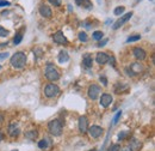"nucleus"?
I'll return each mask as SVG.
<instances>
[{
	"mask_svg": "<svg viewBox=\"0 0 155 151\" xmlns=\"http://www.w3.org/2000/svg\"><path fill=\"white\" fill-rule=\"evenodd\" d=\"M11 65L12 67L20 70L26 65V55L24 52H17L16 54H13L11 58Z\"/></svg>",
	"mask_w": 155,
	"mask_h": 151,
	"instance_id": "1",
	"label": "nucleus"
},
{
	"mask_svg": "<svg viewBox=\"0 0 155 151\" xmlns=\"http://www.w3.org/2000/svg\"><path fill=\"white\" fill-rule=\"evenodd\" d=\"M48 130L53 135H61L62 134V130H63V124L60 119H54L48 124Z\"/></svg>",
	"mask_w": 155,
	"mask_h": 151,
	"instance_id": "2",
	"label": "nucleus"
},
{
	"mask_svg": "<svg viewBox=\"0 0 155 151\" xmlns=\"http://www.w3.org/2000/svg\"><path fill=\"white\" fill-rule=\"evenodd\" d=\"M45 78L48 80H50V82H56V80L60 79V72H58L54 66H51L50 64H48V66L45 68Z\"/></svg>",
	"mask_w": 155,
	"mask_h": 151,
	"instance_id": "3",
	"label": "nucleus"
},
{
	"mask_svg": "<svg viewBox=\"0 0 155 151\" xmlns=\"http://www.w3.org/2000/svg\"><path fill=\"white\" fill-rule=\"evenodd\" d=\"M60 94V88H58L56 84H48L45 88H44V95L49 98H53V97H56Z\"/></svg>",
	"mask_w": 155,
	"mask_h": 151,
	"instance_id": "4",
	"label": "nucleus"
},
{
	"mask_svg": "<svg viewBox=\"0 0 155 151\" xmlns=\"http://www.w3.org/2000/svg\"><path fill=\"white\" fill-rule=\"evenodd\" d=\"M131 17H133V12H128V13H125L124 16H122L118 20L115 22V24H114V26H112L114 30H117V29H119L120 26H123L128 20H130Z\"/></svg>",
	"mask_w": 155,
	"mask_h": 151,
	"instance_id": "5",
	"label": "nucleus"
},
{
	"mask_svg": "<svg viewBox=\"0 0 155 151\" xmlns=\"http://www.w3.org/2000/svg\"><path fill=\"white\" fill-rule=\"evenodd\" d=\"M87 94H88V97L91 100H97L98 97H99V94H100V86L97 85V84H92L88 88Z\"/></svg>",
	"mask_w": 155,
	"mask_h": 151,
	"instance_id": "6",
	"label": "nucleus"
},
{
	"mask_svg": "<svg viewBox=\"0 0 155 151\" xmlns=\"http://www.w3.org/2000/svg\"><path fill=\"white\" fill-rule=\"evenodd\" d=\"M53 40L55 43H58V44H67L68 43V40L64 36V34L62 31H56L54 35H53Z\"/></svg>",
	"mask_w": 155,
	"mask_h": 151,
	"instance_id": "7",
	"label": "nucleus"
},
{
	"mask_svg": "<svg viewBox=\"0 0 155 151\" xmlns=\"http://www.w3.org/2000/svg\"><path fill=\"white\" fill-rule=\"evenodd\" d=\"M88 133H90V135L92 137V138H99L101 134H103V132H104V130L100 127V126H97V125H93V126H91L88 130Z\"/></svg>",
	"mask_w": 155,
	"mask_h": 151,
	"instance_id": "8",
	"label": "nucleus"
},
{
	"mask_svg": "<svg viewBox=\"0 0 155 151\" xmlns=\"http://www.w3.org/2000/svg\"><path fill=\"white\" fill-rule=\"evenodd\" d=\"M79 130L81 133H86L88 130V119L85 115L79 118Z\"/></svg>",
	"mask_w": 155,
	"mask_h": 151,
	"instance_id": "9",
	"label": "nucleus"
},
{
	"mask_svg": "<svg viewBox=\"0 0 155 151\" xmlns=\"http://www.w3.org/2000/svg\"><path fill=\"white\" fill-rule=\"evenodd\" d=\"M39 13H41V16L44 17V18H51V16H53L51 9H50L48 5H44V4H42V5L39 6Z\"/></svg>",
	"mask_w": 155,
	"mask_h": 151,
	"instance_id": "10",
	"label": "nucleus"
},
{
	"mask_svg": "<svg viewBox=\"0 0 155 151\" xmlns=\"http://www.w3.org/2000/svg\"><path fill=\"white\" fill-rule=\"evenodd\" d=\"M112 101H114L112 95L103 94L101 95V97H100V106H103L104 108H106V107H109V106L112 103Z\"/></svg>",
	"mask_w": 155,
	"mask_h": 151,
	"instance_id": "11",
	"label": "nucleus"
},
{
	"mask_svg": "<svg viewBox=\"0 0 155 151\" xmlns=\"http://www.w3.org/2000/svg\"><path fill=\"white\" fill-rule=\"evenodd\" d=\"M133 54H134V57H135L137 60H144V59H146V57H147L146 51H144V49H142V48H140V47H136V48H134Z\"/></svg>",
	"mask_w": 155,
	"mask_h": 151,
	"instance_id": "12",
	"label": "nucleus"
},
{
	"mask_svg": "<svg viewBox=\"0 0 155 151\" xmlns=\"http://www.w3.org/2000/svg\"><path fill=\"white\" fill-rule=\"evenodd\" d=\"M96 60H97V62L99 64V65H104V64L109 62V60H110V57H109L106 53L99 52V53H97V55H96Z\"/></svg>",
	"mask_w": 155,
	"mask_h": 151,
	"instance_id": "13",
	"label": "nucleus"
},
{
	"mask_svg": "<svg viewBox=\"0 0 155 151\" xmlns=\"http://www.w3.org/2000/svg\"><path fill=\"white\" fill-rule=\"evenodd\" d=\"M74 1H75V4H77L78 6L85 7V9H87V10H91V9L93 7L91 0H74Z\"/></svg>",
	"mask_w": 155,
	"mask_h": 151,
	"instance_id": "14",
	"label": "nucleus"
},
{
	"mask_svg": "<svg viewBox=\"0 0 155 151\" xmlns=\"http://www.w3.org/2000/svg\"><path fill=\"white\" fill-rule=\"evenodd\" d=\"M82 65L86 67V68H91L92 65H93V59L91 57V54H85L82 58Z\"/></svg>",
	"mask_w": 155,
	"mask_h": 151,
	"instance_id": "15",
	"label": "nucleus"
},
{
	"mask_svg": "<svg viewBox=\"0 0 155 151\" xmlns=\"http://www.w3.org/2000/svg\"><path fill=\"white\" fill-rule=\"evenodd\" d=\"M8 132H10V135H11V137L18 135V134H19V127H18V125L11 124V125H10V128H8Z\"/></svg>",
	"mask_w": 155,
	"mask_h": 151,
	"instance_id": "16",
	"label": "nucleus"
},
{
	"mask_svg": "<svg viewBox=\"0 0 155 151\" xmlns=\"http://www.w3.org/2000/svg\"><path fill=\"white\" fill-rule=\"evenodd\" d=\"M68 60H69V55H68V53H67L66 51H61V52L58 53V62H60V64L67 62Z\"/></svg>",
	"mask_w": 155,
	"mask_h": 151,
	"instance_id": "17",
	"label": "nucleus"
},
{
	"mask_svg": "<svg viewBox=\"0 0 155 151\" xmlns=\"http://www.w3.org/2000/svg\"><path fill=\"white\" fill-rule=\"evenodd\" d=\"M37 135H38L37 131H29V132L25 133V137H26L28 139H30V140H35V139L37 138Z\"/></svg>",
	"mask_w": 155,
	"mask_h": 151,
	"instance_id": "18",
	"label": "nucleus"
},
{
	"mask_svg": "<svg viewBox=\"0 0 155 151\" xmlns=\"http://www.w3.org/2000/svg\"><path fill=\"white\" fill-rule=\"evenodd\" d=\"M93 38L96 40V41H101V38L104 36V34H103V31H94L93 33Z\"/></svg>",
	"mask_w": 155,
	"mask_h": 151,
	"instance_id": "19",
	"label": "nucleus"
},
{
	"mask_svg": "<svg viewBox=\"0 0 155 151\" xmlns=\"http://www.w3.org/2000/svg\"><path fill=\"white\" fill-rule=\"evenodd\" d=\"M124 10H125V7L124 6H118L115 9V11H114V13L116 15V16H120L123 12H124Z\"/></svg>",
	"mask_w": 155,
	"mask_h": 151,
	"instance_id": "20",
	"label": "nucleus"
},
{
	"mask_svg": "<svg viewBox=\"0 0 155 151\" xmlns=\"http://www.w3.org/2000/svg\"><path fill=\"white\" fill-rule=\"evenodd\" d=\"M8 30H6L4 26H1L0 25V37H7L8 36Z\"/></svg>",
	"mask_w": 155,
	"mask_h": 151,
	"instance_id": "21",
	"label": "nucleus"
},
{
	"mask_svg": "<svg viewBox=\"0 0 155 151\" xmlns=\"http://www.w3.org/2000/svg\"><path fill=\"white\" fill-rule=\"evenodd\" d=\"M79 40L81 41V42H87V40H88V37H87V34L86 33H79Z\"/></svg>",
	"mask_w": 155,
	"mask_h": 151,
	"instance_id": "22",
	"label": "nucleus"
},
{
	"mask_svg": "<svg viewBox=\"0 0 155 151\" xmlns=\"http://www.w3.org/2000/svg\"><path fill=\"white\" fill-rule=\"evenodd\" d=\"M38 148H39V149H45V148H48V142H47L45 139L39 140V142H38Z\"/></svg>",
	"mask_w": 155,
	"mask_h": 151,
	"instance_id": "23",
	"label": "nucleus"
},
{
	"mask_svg": "<svg viewBox=\"0 0 155 151\" xmlns=\"http://www.w3.org/2000/svg\"><path fill=\"white\" fill-rule=\"evenodd\" d=\"M138 40H141L140 35H133V36H130V37L127 40V42L130 43V42H135V41H138Z\"/></svg>",
	"mask_w": 155,
	"mask_h": 151,
	"instance_id": "24",
	"label": "nucleus"
},
{
	"mask_svg": "<svg viewBox=\"0 0 155 151\" xmlns=\"http://www.w3.org/2000/svg\"><path fill=\"white\" fill-rule=\"evenodd\" d=\"M21 40H23V35L19 33V34L16 35V37H15V40H13V43H15V44H19L20 42H21Z\"/></svg>",
	"mask_w": 155,
	"mask_h": 151,
	"instance_id": "25",
	"label": "nucleus"
},
{
	"mask_svg": "<svg viewBox=\"0 0 155 151\" xmlns=\"http://www.w3.org/2000/svg\"><path fill=\"white\" fill-rule=\"evenodd\" d=\"M120 115H122V111H118V112L116 113V115H115V118H114V120H112V125H116L117 122H118Z\"/></svg>",
	"mask_w": 155,
	"mask_h": 151,
	"instance_id": "26",
	"label": "nucleus"
},
{
	"mask_svg": "<svg viewBox=\"0 0 155 151\" xmlns=\"http://www.w3.org/2000/svg\"><path fill=\"white\" fill-rule=\"evenodd\" d=\"M120 150V145L119 144H115V145H112V146H110L107 151H119Z\"/></svg>",
	"mask_w": 155,
	"mask_h": 151,
	"instance_id": "27",
	"label": "nucleus"
},
{
	"mask_svg": "<svg viewBox=\"0 0 155 151\" xmlns=\"http://www.w3.org/2000/svg\"><path fill=\"white\" fill-rule=\"evenodd\" d=\"M2 6H11V2L10 1H6V0H0V7H2Z\"/></svg>",
	"mask_w": 155,
	"mask_h": 151,
	"instance_id": "28",
	"label": "nucleus"
},
{
	"mask_svg": "<svg viewBox=\"0 0 155 151\" xmlns=\"http://www.w3.org/2000/svg\"><path fill=\"white\" fill-rule=\"evenodd\" d=\"M51 5H54V6H60L61 5V0H48Z\"/></svg>",
	"mask_w": 155,
	"mask_h": 151,
	"instance_id": "29",
	"label": "nucleus"
},
{
	"mask_svg": "<svg viewBox=\"0 0 155 151\" xmlns=\"http://www.w3.org/2000/svg\"><path fill=\"white\" fill-rule=\"evenodd\" d=\"M99 79H100V82L103 83V85H104V86H106V85H107V79H106L104 76H101Z\"/></svg>",
	"mask_w": 155,
	"mask_h": 151,
	"instance_id": "30",
	"label": "nucleus"
},
{
	"mask_svg": "<svg viewBox=\"0 0 155 151\" xmlns=\"http://www.w3.org/2000/svg\"><path fill=\"white\" fill-rule=\"evenodd\" d=\"M106 43H107V40L105 38V40H103V41H100V42L98 43V44H97V47H104V46H105Z\"/></svg>",
	"mask_w": 155,
	"mask_h": 151,
	"instance_id": "31",
	"label": "nucleus"
},
{
	"mask_svg": "<svg viewBox=\"0 0 155 151\" xmlns=\"http://www.w3.org/2000/svg\"><path fill=\"white\" fill-rule=\"evenodd\" d=\"M10 54L8 53H0V60H2V59H6V58L8 57Z\"/></svg>",
	"mask_w": 155,
	"mask_h": 151,
	"instance_id": "32",
	"label": "nucleus"
},
{
	"mask_svg": "<svg viewBox=\"0 0 155 151\" xmlns=\"http://www.w3.org/2000/svg\"><path fill=\"white\" fill-rule=\"evenodd\" d=\"M125 135H127V132H123V133H122V134L119 133V135H118V138H119V139H123V138H124Z\"/></svg>",
	"mask_w": 155,
	"mask_h": 151,
	"instance_id": "33",
	"label": "nucleus"
},
{
	"mask_svg": "<svg viewBox=\"0 0 155 151\" xmlns=\"http://www.w3.org/2000/svg\"><path fill=\"white\" fill-rule=\"evenodd\" d=\"M1 139H2V134L0 133V140H1Z\"/></svg>",
	"mask_w": 155,
	"mask_h": 151,
	"instance_id": "34",
	"label": "nucleus"
},
{
	"mask_svg": "<svg viewBox=\"0 0 155 151\" xmlns=\"http://www.w3.org/2000/svg\"><path fill=\"white\" fill-rule=\"evenodd\" d=\"M91 151H96V149H93V150H91Z\"/></svg>",
	"mask_w": 155,
	"mask_h": 151,
	"instance_id": "35",
	"label": "nucleus"
}]
</instances>
